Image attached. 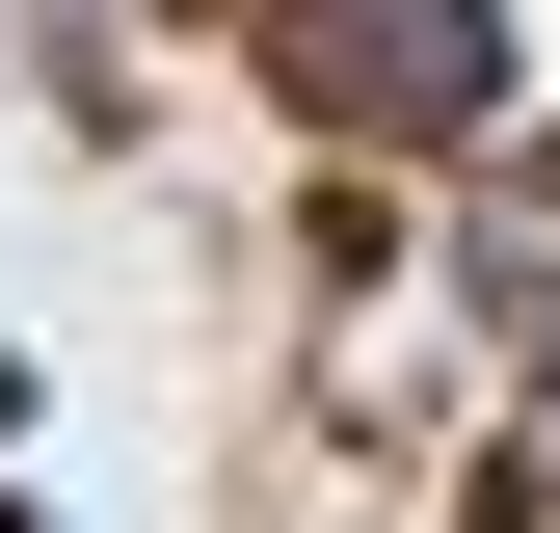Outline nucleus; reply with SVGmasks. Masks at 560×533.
Listing matches in <instances>:
<instances>
[{
  "label": "nucleus",
  "mask_w": 560,
  "mask_h": 533,
  "mask_svg": "<svg viewBox=\"0 0 560 533\" xmlns=\"http://www.w3.org/2000/svg\"><path fill=\"white\" fill-rule=\"evenodd\" d=\"M320 107H480V27H454V0H320Z\"/></svg>",
  "instance_id": "1"
}]
</instances>
